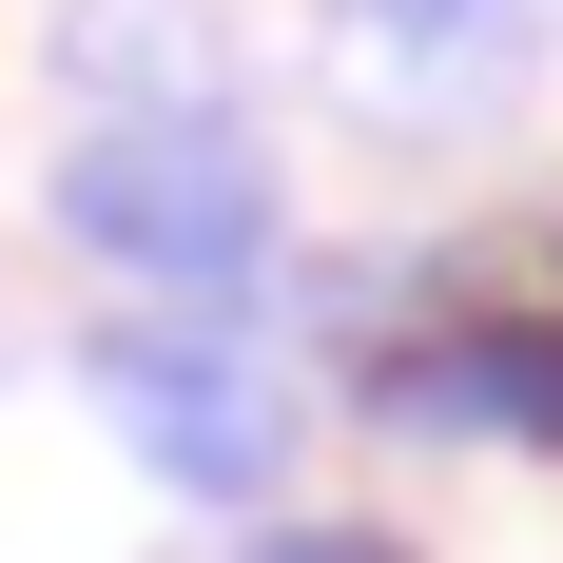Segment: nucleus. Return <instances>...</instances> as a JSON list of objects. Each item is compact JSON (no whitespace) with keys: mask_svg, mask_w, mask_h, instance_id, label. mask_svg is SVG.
<instances>
[{"mask_svg":"<svg viewBox=\"0 0 563 563\" xmlns=\"http://www.w3.org/2000/svg\"><path fill=\"white\" fill-rule=\"evenodd\" d=\"M58 233L136 291V331H273L291 291V195L253 156V117L195 98V117H78L58 136Z\"/></svg>","mask_w":563,"mask_h":563,"instance_id":"nucleus-1","label":"nucleus"},{"mask_svg":"<svg viewBox=\"0 0 563 563\" xmlns=\"http://www.w3.org/2000/svg\"><path fill=\"white\" fill-rule=\"evenodd\" d=\"M98 408H117V448L156 486H195V506H273L291 486V389H273V350H233V331H117Z\"/></svg>","mask_w":563,"mask_h":563,"instance_id":"nucleus-2","label":"nucleus"},{"mask_svg":"<svg viewBox=\"0 0 563 563\" xmlns=\"http://www.w3.org/2000/svg\"><path fill=\"white\" fill-rule=\"evenodd\" d=\"M58 78L98 117H195V98H233V40H214V0H58Z\"/></svg>","mask_w":563,"mask_h":563,"instance_id":"nucleus-3","label":"nucleus"},{"mask_svg":"<svg viewBox=\"0 0 563 563\" xmlns=\"http://www.w3.org/2000/svg\"><path fill=\"white\" fill-rule=\"evenodd\" d=\"M350 40L389 58L408 98H506L525 58L563 40V0H350Z\"/></svg>","mask_w":563,"mask_h":563,"instance_id":"nucleus-4","label":"nucleus"},{"mask_svg":"<svg viewBox=\"0 0 563 563\" xmlns=\"http://www.w3.org/2000/svg\"><path fill=\"white\" fill-rule=\"evenodd\" d=\"M253 563H389V544H350V525H273Z\"/></svg>","mask_w":563,"mask_h":563,"instance_id":"nucleus-5","label":"nucleus"}]
</instances>
